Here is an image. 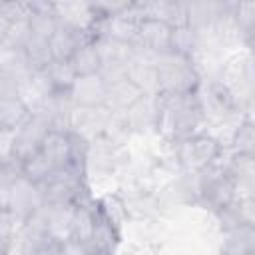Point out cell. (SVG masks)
Returning <instances> with one entry per match:
<instances>
[{"mask_svg": "<svg viewBox=\"0 0 255 255\" xmlns=\"http://www.w3.org/2000/svg\"><path fill=\"white\" fill-rule=\"evenodd\" d=\"M231 149L237 153H247L251 155L255 149V122L243 118L231 135Z\"/></svg>", "mask_w": 255, "mask_h": 255, "instance_id": "16", "label": "cell"}, {"mask_svg": "<svg viewBox=\"0 0 255 255\" xmlns=\"http://www.w3.org/2000/svg\"><path fill=\"white\" fill-rule=\"evenodd\" d=\"M46 205L42 185L32 183L24 175H18L14 181L2 185V209L28 219L32 213Z\"/></svg>", "mask_w": 255, "mask_h": 255, "instance_id": "3", "label": "cell"}, {"mask_svg": "<svg viewBox=\"0 0 255 255\" xmlns=\"http://www.w3.org/2000/svg\"><path fill=\"white\" fill-rule=\"evenodd\" d=\"M32 112L20 98L0 100V129H20L28 120Z\"/></svg>", "mask_w": 255, "mask_h": 255, "instance_id": "12", "label": "cell"}, {"mask_svg": "<svg viewBox=\"0 0 255 255\" xmlns=\"http://www.w3.org/2000/svg\"><path fill=\"white\" fill-rule=\"evenodd\" d=\"M108 94L110 86L106 80L96 74V76H80L70 90V100L76 108H104L108 104Z\"/></svg>", "mask_w": 255, "mask_h": 255, "instance_id": "7", "label": "cell"}, {"mask_svg": "<svg viewBox=\"0 0 255 255\" xmlns=\"http://www.w3.org/2000/svg\"><path fill=\"white\" fill-rule=\"evenodd\" d=\"M171 34H173L171 24L155 18H143L137 22L135 48L153 56L165 54L171 50Z\"/></svg>", "mask_w": 255, "mask_h": 255, "instance_id": "6", "label": "cell"}, {"mask_svg": "<svg viewBox=\"0 0 255 255\" xmlns=\"http://www.w3.org/2000/svg\"><path fill=\"white\" fill-rule=\"evenodd\" d=\"M231 18H233V24H235L237 32L245 40L249 36V32L255 28V2H239V4H233Z\"/></svg>", "mask_w": 255, "mask_h": 255, "instance_id": "17", "label": "cell"}, {"mask_svg": "<svg viewBox=\"0 0 255 255\" xmlns=\"http://www.w3.org/2000/svg\"><path fill=\"white\" fill-rule=\"evenodd\" d=\"M42 153L52 161V165L56 169L68 167V165H76V151H74L72 131H56V129H52L46 135L44 143H42Z\"/></svg>", "mask_w": 255, "mask_h": 255, "instance_id": "8", "label": "cell"}, {"mask_svg": "<svg viewBox=\"0 0 255 255\" xmlns=\"http://www.w3.org/2000/svg\"><path fill=\"white\" fill-rule=\"evenodd\" d=\"M157 90L165 96H187L195 94L201 86V76L193 64V58L165 52L155 58Z\"/></svg>", "mask_w": 255, "mask_h": 255, "instance_id": "1", "label": "cell"}, {"mask_svg": "<svg viewBox=\"0 0 255 255\" xmlns=\"http://www.w3.org/2000/svg\"><path fill=\"white\" fill-rule=\"evenodd\" d=\"M62 255H90L88 247L74 241V239H68L62 243Z\"/></svg>", "mask_w": 255, "mask_h": 255, "instance_id": "19", "label": "cell"}, {"mask_svg": "<svg viewBox=\"0 0 255 255\" xmlns=\"http://www.w3.org/2000/svg\"><path fill=\"white\" fill-rule=\"evenodd\" d=\"M42 191L46 203H80L84 181H82V167L68 165L56 169L46 183H42Z\"/></svg>", "mask_w": 255, "mask_h": 255, "instance_id": "5", "label": "cell"}, {"mask_svg": "<svg viewBox=\"0 0 255 255\" xmlns=\"http://www.w3.org/2000/svg\"><path fill=\"white\" fill-rule=\"evenodd\" d=\"M70 64L76 70L78 78L80 76H96V74H100L104 62H102V56H100L96 40H86L74 52V56L70 58Z\"/></svg>", "mask_w": 255, "mask_h": 255, "instance_id": "10", "label": "cell"}, {"mask_svg": "<svg viewBox=\"0 0 255 255\" xmlns=\"http://www.w3.org/2000/svg\"><path fill=\"white\" fill-rule=\"evenodd\" d=\"M199 197L215 213L237 201L235 183L231 175L225 171V167L221 165V161H217L215 165L199 173Z\"/></svg>", "mask_w": 255, "mask_h": 255, "instance_id": "4", "label": "cell"}, {"mask_svg": "<svg viewBox=\"0 0 255 255\" xmlns=\"http://www.w3.org/2000/svg\"><path fill=\"white\" fill-rule=\"evenodd\" d=\"M251 157H253V159H255V149H253V153H251Z\"/></svg>", "mask_w": 255, "mask_h": 255, "instance_id": "21", "label": "cell"}, {"mask_svg": "<svg viewBox=\"0 0 255 255\" xmlns=\"http://www.w3.org/2000/svg\"><path fill=\"white\" fill-rule=\"evenodd\" d=\"M245 42H247V46L251 48V52H253V56H255V28L249 32V36L245 38Z\"/></svg>", "mask_w": 255, "mask_h": 255, "instance_id": "20", "label": "cell"}, {"mask_svg": "<svg viewBox=\"0 0 255 255\" xmlns=\"http://www.w3.org/2000/svg\"><path fill=\"white\" fill-rule=\"evenodd\" d=\"M86 40H94L88 34L76 32L72 28L60 26L56 30V34L50 40V54L54 62H70V58L74 56V52L86 42Z\"/></svg>", "mask_w": 255, "mask_h": 255, "instance_id": "9", "label": "cell"}, {"mask_svg": "<svg viewBox=\"0 0 255 255\" xmlns=\"http://www.w3.org/2000/svg\"><path fill=\"white\" fill-rule=\"evenodd\" d=\"M20 169H22V175H24L26 179H30L32 183H38V185L46 183V181L50 179V175L56 171V167H54L52 161L42 153V149H40L38 153L30 155L28 159H24V161L20 163Z\"/></svg>", "mask_w": 255, "mask_h": 255, "instance_id": "14", "label": "cell"}, {"mask_svg": "<svg viewBox=\"0 0 255 255\" xmlns=\"http://www.w3.org/2000/svg\"><path fill=\"white\" fill-rule=\"evenodd\" d=\"M175 143H177L175 149L177 161L191 173H201L203 169L215 165L223 153L221 141L211 133H203V131L183 137Z\"/></svg>", "mask_w": 255, "mask_h": 255, "instance_id": "2", "label": "cell"}, {"mask_svg": "<svg viewBox=\"0 0 255 255\" xmlns=\"http://www.w3.org/2000/svg\"><path fill=\"white\" fill-rule=\"evenodd\" d=\"M42 72L46 74V80L54 94H70V90L78 80V74L70 62H52Z\"/></svg>", "mask_w": 255, "mask_h": 255, "instance_id": "13", "label": "cell"}, {"mask_svg": "<svg viewBox=\"0 0 255 255\" xmlns=\"http://www.w3.org/2000/svg\"><path fill=\"white\" fill-rule=\"evenodd\" d=\"M235 209H237V215H239L241 225L255 229V197L235 201Z\"/></svg>", "mask_w": 255, "mask_h": 255, "instance_id": "18", "label": "cell"}, {"mask_svg": "<svg viewBox=\"0 0 255 255\" xmlns=\"http://www.w3.org/2000/svg\"><path fill=\"white\" fill-rule=\"evenodd\" d=\"M145 94L141 92V88H137L131 80H124L120 84L110 86V94H108V104L106 108L112 112H128L129 108H133Z\"/></svg>", "mask_w": 255, "mask_h": 255, "instance_id": "11", "label": "cell"}, {"mask_svg": "<svg viewBox=\"0 0 255 255\" xmlns=\"http://www.w3.org/2000/svg\"><path fill=\"white\" fill-rule=\"evenodd\" d=\"M199 48V32L191 26V24H181V26H173V34H171V50L175 54L193 58V54Z\"/></svg>", "mask_w": 255, "mask_h": 255, "instance_id": "15", "label": "cell"}]
</instances>
